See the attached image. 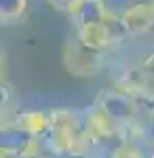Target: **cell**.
<instances>
[{
	"label": "cell",
	"instance_id": "cell-1",
	"mask_svg": "<svg viewBox=\"0 0 154 158\" xmlns=\"http://www.w3.org/2000/svg\"><path fill=\"white\" fill-rule=\"evenodd\" d=\"M45 137H47L51 150L61 158L83 156L91 141L83 127V118L70 110H51L49 112V129Z\"/></svg>",
	"mask_w": 154,
	"mask_h": 158
},
{
	"label": "cell",
	"instance_id": "cell-2",
	"mask_svg": "<svg viewBox=\"0 0 154 158\" xmlns=\"http://www.w3.org/2000/svg\"><path fill=\"white\" fill-rule=\"evenodd\" d=\"M61 63L66 68V72L76 78H93L104 70V51L91 49L89 44H84L80 38H72L68 40L63 55H61Z\"/></svg>",
	"mask_w": 154,
	"mask_h": 158
},
{
	"label": "cell",
	"instance_id": "cell-3",
	"mask_svg": "<svg viewBox=\"0 0 154 158\" xmlns=\"http://www.w3.org/2000/svg\"><path fill=\"white\" fill-rule=\"evenodd\" d=\"M95 106L101 108L112 120L122 127H135L137 122H142V106L137 103V99L131 97L129 93L120 91V89H108L101 91L97 99H95Z\"/></svg>",
	"mask_w": 154,
	"mask_h": 158
},
{
	"label": "cell",
	"instance_id": "cell-4",
	"mask_svg": "<svg viewBox=\"0 0 154 158\" xmlns=\"http://www.w3.org/2000/svg\"><path fill=\"white\" fill-rule=\"evenodd\" d=\"M0 154L4 158H36L38 137L28 133L19 124H0Z\"/></svg>",
	"mask_w": 154,
	"mask_h": 158
},
{
	"label": "cell",
	"instance_id": "cell-5",
	"mask_svg": "<svg viewBox=\"0 0 154 158\" xmlns=\"http://www.w3.org/2000/svg\"><path fill=\"white\" fill-rule=\"evenodd\" d=\"M118 21L127 36H143L154 27V9L150 2H135L122 11Z\"/></svg>",
	"mask_w": 154,
	"mask_h": 158
},
{
	"label": "cell",
	"instance_id": "cell-6",
	"mask_svg": "<svg viewBox=\"0 0 154 158\" xmlns=\"http://www.w3.org/2000/svg\"><path fill=\"white\" fill-rule=\"evenodd\" d=\"M80 118H83V127L91 141H108L120 133V127L95 103L84 110L80 114Z\"/></svg>",
	"mask_w": 154,
	"mask_h": 158
},
{
	"label": "cell",
	"instance_id": "cell-7",
	"mask_svg": "<svg viewBox=\"0 0 154 158\" xmlns=\"http://www.w3.org/2000/svg\"><path fill=\"white\" fill-rule=\"evenodd\" d=\"M74 19V25H89V23H101L112 17L104 0H80L76 11L70 15Z\"/></svg>",
	"mask_w": 154,
	"mask_h": 158
},
{
	"label": "cell",
	"instance_id": "cell-8",
	"mask_svg": "<svg viewBox=\"0 0 154 158\" xmlns=\"http://www.w3.org/2000/svg\"><path fill=\"white\" fill-rule=\"evenodd\" d=\"M15 124H19L28 133L36 135V137H45L49 129V112H40V110H21L15 114L13 118Z\"/></svg>",
	"mask_w": 154,
	"mask_h": 158
},
{
	"label": "cell",
	"instance_id": "cell-9",
	"mask_svg": "<svg viewBox=\"0 0 154 158\" xmlns=\"http://www.w3.org/2000/svg\"><path fill=\"white\" fill-rule=\"evenodd\" d=\"M30 0H0V21L2 23H13L19 21L28 11Z\"/></svg>",
	"mask_w": 154,
	"mask_h": 158
},
{
	"label": "cell",
	"instance_id": "cell-10",
	"mask_svg": "<svg viewBox=\"0 0 154 158\" xmlns=\"http://www.w3.org/2000/svg\"><path fill=\"white\" fill-rule=\"evenodd\" d=\"M110 158H143V154L133 141H122L112 150Z\"/></svg>",
	"mask_w": 154,
	"mask_h": 158
},
{
	"label": "cell",
	"instance_id": "cell-11",
	"mask_svg": "<svg viewBox=\"0 0 154 158\" xmlns=\"http://www.w3.org/2000/svg\"><path fill=\"white\" fill-rule=\"evenodd\" d=\"M49 4L59 13H66V15H72L76 11V6L80 4V0H47Z\"/></svg>",
	"mask_w": 154,
	"mask_h": 158
},
{
	"label": "cell",
	"instance_id": "cell-12",
	"mask_svg": "<svg viewBox=\"0 0 154 158\" xmlns=\"http://www.w3.org/2000/svg\"><path fill=\"white\" fill-rule=\"evenodd\" d=\"M11 99H13L11 85H9L6 80H2V76H0V112L11 106Z\"/></svg>",
	"mask_w": 154,
	"mask_h": 158
},
{
	"label": "cell",
	"instance_id": "cell-13",
	"mask_svg": "<svg viewBox=\"0 0 154 158\" xmlns=\"http://www.w3.org/2000/svg\"><path fill=\"white\" fill-rule=\"evenodd\" d=\"M139 70L148 76V80H150V82H152V86H154V53H148V55L142 59Z\"/></svg>",
	"mask_w": 154,
	"mask_h": 158
},
{
	"label": "cell",
	"instance_id": "cell-14",
	"mask_svg": "<svg viewBox=\"0 0 154 158\" xmlns=\"http://www.w3.org/2000/svg\"><path fill=\"white\" fill-rule=\"evenodd\" d=\"M2 65H4V61H2V55H0V76H2Z\"/></svg>",
	"mask_w": 154,
	"mask_h": 158
},
{
	"label": "cell",
	"instance_id": "cell-15",
	"mask_svg": "<svg viewBox=\"0 0 154 158\" xmlns=\"http://www.w3.org/2000/svg\"><path fill=\"white\" fill-rule=\"evenodd\" d=\"M150 4H152V9H154V0H150Z\"/></svg>",
	"mask_w": 154,
	"mask_h": 158
},
{
	"label": "cell",
	"instance_id": "cell-16",
	"mask_svg": "<svg viewBox=\"0 0 154 158\" xmlns=\"http://www.w3.org/2000/svg\"><path fill=\"white\" fill-rule=\"evenodd\" d=\"M0 27H2V21H0Z\"/></svg>",
	"mask_w": 154,
	"mask_h": 158
},
{
	"label": "cell",
	"instance_id": "cell-17",
	"mask_svg": "<svg viewBox=\"0 0 154 158\" xmlns=\"http://www.w3.org/2000/svg\"><path fill=\"white\" fill-rule=\"evenodd\" d=\"M0 124H2V118H0Z\"/></svg>",
	"mask_w": 154,
	"mask_h": 158
},
{
	"label": "cell",
	"instance_id": "cell-18",
	"mask_svg": "<svg viewBox=\"0 0 154 158\" xmlns=\"http://www.w3.org/2000/svg\"><path fill=\"white\" fill-rule=\"evenodd\" d=\"M0 158H4V156H2V154H0Z\"/></svg>",
	"mask_w": 154,
	"mask_h": 158
},
{
	"label": "cell",
	"instance_id": "cell-19",
	"mask_svg": "<svg viewBox=\"0 0 154 158\" xmlns=\"http://www.w3.org/2000/svg\"><path fill=\"white\" fill-rule=\"evenodd\" d=\"M57 158H61V156H57Z\"/></svg>",
	"mask_w": 154,
	"mask_h": 158
}]
</instances>
